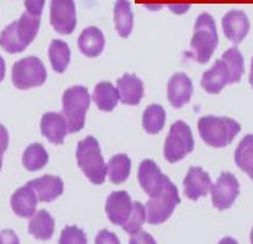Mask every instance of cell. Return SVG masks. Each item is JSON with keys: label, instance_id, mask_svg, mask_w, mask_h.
<instances>
[{"label": "cell", "instance_id": "4316f807", "mask_svg": "<svg viewBox=\"0 0 253 244\" xmlns=\"http://www.w3.org/2000/svg\"><path fill=\"white\" fill-rule=\"evenodd\" d=\"M234 159L238 167L253 180V135H247L240 140Z\"/></svg>", "mask_w": 253, "mask_h": 244}, {"label": "cell", "instance_id": "2e32d148", "mask_svg": "<svg viewBox=\"0 0 253 244\" xmlns=\"http://www.w3.org/2000/svg\"><path fill=\"white\" fill-rule=\"evenodd\" d=\"M229 77L231 75L227 63L222 59L216 60L211 70L203 73L201 86L208 93L217 94L227 84H229Z\"/></svg>", "mask_w": 253, "mask_h": 244}, {"label": "cell", "instance_id": "cb8c5ba5", "mask_svg": "<svg viewBox=\"0 0 253 244\" xmlns=\"http://www.w3.org/2000/svg\"><path fill=\"white\" fill-rule=\"evenodd\" d=\"M114 19L119 35L126 38L130 35L134 24V14L128 0H117L114 6Z\"/></svg>", "mask_w": 253, "mask_h": 244}, {"label": "cell", "instance_id": "52a82bcc", "mask_svg": "<svg viewBox=\"0 0 253 244\" xmlns=\"http://www.w3.org/2000/svg\"><path fill=\"white\" fill-rule=\"evenodd\" d=\"M11 79L14 87L18 90L39 87L47 80V70L39 57H24L13 65Z\"/></svg>", "mask_w": 253, "mask_h": 244}, {"label": "cell", "instance_id": "f1b7e54d", "mask_svg": "<svg viewBox=\"0 0 253 244\" xmlns=\"http://www.w3.org/2000/svg\"><path fill=\"white\" fill-rule=\"evenodd\" d=\"M166 120V112L163 106L152 104L146 108L142 116V126L148 134L157 135L163 130Z\"/></svg>", "mask_w": 253, "mask_h": 244}, {"label": "cell", "instance_id": "d4e9b609", "mask_svg": "<svg viewBox=\"0 0 253 244\" xmlns=\"http://www.w3.org/2000/svg\"><path fill=\"white\" fill-rule=\"evenodd\" d=\"M131 169V161L126 154H117L111 157L106 166V174L111 182L119 183L125 182L129 177Z\"/></svg>", "mask_w": 253, "mask_h": 244}, {"label": "cell", "instance_id": "e575fe53", "mask_svg": "<svg viewBox=\"0 0 253 244\" xmlns=\"http://www.w3.org/2000/svg\"><path fill=\"white\" fill-rule=\"evenodd\" d=\"M8 146V133L4 125L0 124V171L2 167V156L4 153L7 150Z\"/></svg>", "mask_w": 253, "mask_h": 244}, {"label": "cell", "instance_id": "8fae6325", "mask_svg": "<svg viewBox=\"0 0 253 244\" xmlns=\"http://www.w3.org/2000/svg\"><path fill=\"white\" fill-rule=\"evenodd\" d=\"M137 179H139L140 186L143 191L149 197L153 198L160 193L168 176L162 173V171L154 161L143 160L139 167Z\"/></svg>", "mask_w": 253, "mask_h": 244}, {"label": "cell", "instance_id": "44dd1931", "mask_svg": "<svg viewBox=\"0 0 253 244\" xmlns=\"http://www.w3.org/2000/svg\"><path fill=\"white\" fill-rule=\"evenodd\" d=\"M105 45V38L102 31L96 27L85 29L78 38V47L87 57H97L102 54Z\"/></svg>", "mask_w": 253, "mask_h": 244}, {"label": "cell", "instance_id": "4dcf8cb0", "mask_svg": "<svg viewBox=\"0 0 253 244\" xmlns=\"http://www.w3.org/2000/svg\"><path fill=\"white\" fill-rule=\"evenodd\" d=\"M146 222V208L139 202L133 203V211H131L130 217L126 222L123 224L122 228L126 232L133 235L135 232L140 231L142 228L143 223Z\"/></svg>", "mask_w": 253, "mask_h": 244}, {"label": "cell", "instance_id": "4fadbf2b", "mask_svg": "<svg viewBox=\"0 0 253 244\" xmlns=\"http://www.w3.org/2000/svg\"><path fill=\"white\" fill-rule=\"evenodd\" d=\"M211 188V179L201 167H190L184 179V194L191 200L206 197Z\"/></svg>", "mask_w": 253, "mask_h": 244}, {"label": "cell", "instance_id": "ffe728a7", "mask_svg": "<svg viewBox=\"0 0 253 244\" xmlns=\"http://www.w3.org/2000/svg\"><path fill=\"white\" fill-rule=\"evenodd\" d=\"M39 198L29 185L18 188L11 197V208L18 217L30 218L35 213Z\"/></svg>", "mask_w": 253, "mask_h": 244}, {"label": "cell", "instance_id": "3957f363", "mask_svg": "<svg viewBox=\"0 0 253 244\" xmlns=\"http://www.w3.org/2000/svg\"><path fill=\"white\" fill-rule=\"evenodd\" d=\"M76 156L78 166L92 183L102 185L105 181L106 166L98 140L94 137L88 136L78 143Z\"/></svg>", "mask_w": 253, "mask_h": 244}, {"label": "cell", "instance_id": "836d02e7", "mask_svg": "<svg viewBox=\"0 0 253 244\" xmlns=\"http://www.w3.org/2000/svg\"><path fill=\"white\" fill-rule=\"evenodd\" d=\"M45 0H24V5L29 13L41 17Z\"/></svg>", "mask_w": 253, "mask_h": 244}, {"label": "cell", "instance_id": "5b68a950", "mask_svg": "<svg viewBox=\"0 0 253 244\" xmlns=\"http://www.w3.org/2000/svg\"><path fill=\"white\" fill-rule=\"evenodd\" d=\"M62 114L68 124L71 134L78 133L85 125L86 112L90 107V94L84 86L67 88L62 96Z\"/></svg>", "mask_w": 253, "mask_h": 244}, {"label": "cell", "instance_id": "5bb4252c", "mask_svg": "<svg viewBox=\"0 0 253 244\" xmlns=\"http://www.w3.org/2000/svg\"><path fill=\"white\" fill-rule=\"evenodd\" d=\"M192 82L184 73H176L171 76L168 84L169 102L173 107L180 108L190 102L192 96Z\"/></svg>", "mask_w": 253, "mask_h": 244}, {"label": "cell", "instance_id": "74e56055", "mask_svg": "<svg viewBox=\"0 0 253 244\" xmlns=\"http://www.w3.org/2000/svg\"><path fill=\"white\" fill-rule=\"evenodd\" d=\"M5 70H6V67H5V62H4V60H2V57L0 56V82L4 80Z\"/></svg>", "mask_w": 253, "mask_h": 244}, {"label": "cell", "instance_id": "9c48e42d", "mask_svg": "<svg viewBox=\"0 0 253 244\" xmlns=\"http://www.w3.org/2000/svg\"><path fill=\"white\" fill-rule=\"evenodd\" d=\"M50 23L61 35H70L77 25L74 0H51Z\"/></svg>", "mask_w": 253, "mask_h": 244}, {"label": "cell", "instance_id": "d6986e66", "mask_svg": "<svg viewBox=\"0 0 253 244\" xmlns=\"http://www.w3.org/2000/svg\"><path fill=\"white\" fill-rule=\"evenodd\" d=\"M120 100L126 105H139L143 97V82L135 74L126 73L117 80Z\"/></svg>", "mask_w": 253, "mask_h": 244}, {"label": "cell", "instance_id": "e0dca14e", "mask_svg": "<svg viewBox=\"0 0 253 244\" xmlns=\"http://www.w3.org/2000/svg\"><path fill=\"white\" fill-rule=\"evenodd\" d=\"M68 131V124L65 116L56 112H47L41 119V133L49 142L62 144Z\"/></svg>", "mask_w": 253, "mask_h": 244}, {"label": "cell", "instance_id": "ba28073f", "mask_svg": "<svg viewBox=\"0 0 253 244\" xmlns=\"http://www.w3.org/2000/svg\"><path fill=\"white\" fill-rule=\"evenodd\" d=\"M195 140L190 126L183 120L172 124L164 146V156L171 163L183 160L194 150Z\"/></svg>", "mask_w": 253, "mask_h": 244}, {"label": "cell", "instance_id": "7a4b0ae2", "mask_svg": "<svg viewBox=\"0 0 253 244\" xmlns=\"http://www.w3.org/2000/svg\"><path fill=\"white\" fill-rule=\"evenodd\" d=\"M241 126L228 117L206 116L198 120V133L207 144L214 148L228 145L240 133Z\"/></svg>", "mask_w": 253, "mask_h": 244}, {"label": "cell", "instance_id": "8992f818", "mask_svg": "<svg viewBox=\"0 0 253 244\" xmlns=\"http://www.w3.org/2000/svg\"><path fill=\"white\" fill-rule=\"evenodd\" d=\"M179 203L178 188L168 177L160 193L151 198V200L146 204V220L153 225L166 222Z\"/></svg>", "mask_w": 253, "mask_h": 244}, {"label": "cell", "instance_id": "f546056e", "mask_svg": "<svg viewBox=\"0 0 253 244\" xmlns=\"http://www.w3.org/2000/svg\"><path fill=\"white\" fill-rule=\"evenodd\" d=\"M221 59L223 60L228 66L229 70V84H235L239 82L241 76L244 74V57L238 48H231L223 53Z\"/></svg>", "mask_w": 253, "mask_h": 244}, {"label": "cell", "instance_id": "6da1fadb", "mask_svg": "<svg viewBox=\"0 0 253 244\" xmlns=\"http://www.w3.org/2000/svg\"><path fill=\"white\" fill-rule=\"evenodd\" d=\"M41 19L28 11L18 21L11 23L0 34V47L10 54L22 53L35 39Z\"/></svg>", "mask_w": 253, "mask_h": 244}, {"label": "cell", "instance_id": "d6a6232c", "mask_svg": "<svg viewBox=\"0 0 253 244\" xmlns=\"http://www.w3.org/2000/svg\"><path fill=\"white\" fill-rule=\"evenodd\" d=\"M169 10L176 14H184L191 7V1L190 0H166Z\"/></svg>", "mask_w": 253, "mask_h": 244}, {"label": "cell", "instance_id": "f35d334b", "mask_svg": "<svg viewBox=\"0 0 253 244\" xmlns=\"http://www.w3.org/2000/svg\"><path fill=\"white\" fill-rule=\"evenodd\" d=\"M250 84L253 87V59H252V65H251V71H250Z\"/></svg>", "mask_w": 253, "mask_h": 244}, {"label": "cell", "instance_id": "7402d4cb", "mask_svg": "<svg viewBox=\"0 0 253 244\" xmlns=\"http://www.w3.org/2000/svg\"><path fill=\"white\" fill-rule=\"evenodd\" d=\"M54 231H55V220L45 209L37 212L29 223V234L35 236L37 240H50Z\"/></svg>", "mask_w": 253, "mask_h": 244}, {"label": "cell", "instance_id": "1f68e13d", "mask_svg": "<svg viewBox=\"0 0 253 244\" xmlns=\"http://www.w3.org/2000/svg\"><path fill=\"white\" fill-rule=\"evenodd\" d=\"M60 244H86L85 232L78 226H66L61 232V237L59 240Z\"/></svg>", "mask_w": 253, "mask_h": 244}, {"label": "cell", "instance_id": "ac0fdd59", "mask_svg": "<svg viewBox=\"0 0 253 244\" xmlns=\"http://www.w3.org/2000/svg\"><path fill=\"white\" fill-rule=\"evenodd\" d=\"M27 185L35 191L39 202L50 203L63 193V181L55 175H43L39 179L29 181Z\"/></svg>", "mask_w": 253, "mask_h": 244}, {"label": "cell", "instance_id": "30bf717a", "mask_svg": "<svg viewBox=\"0 0 253 244\" xmlns=\"http://www.w3.org/2000/svg\"><path fill=\"white\" fill-rule=\"evenodd\" d=\"M212 205L217 209H227L233 205L240 193V185L237 177L232 173H222L217 179L216 183L211 186Z\"/></svg>", "mask_w": 253, "mask_h": 244}, {"label": "cell", "instance_id": "d590c367", "mask_svg": "<svg viewBox=\"0 0 253 244\" xmlns=\"http://www.w3.org/2000/svg\"><path fill=\"white\" fill-rule=\"evenodd\" d=\"M96 243H116L119 244L120 241L117 240V237L115 236L114 234H110L109 231L106 230H103L100 231L98 234V236H97V240H96Z\"/></svg>", "mask_w": 253, "mask_h": 244}, {"label": "cell", "instance_id": "8d00e7d4", "mask_svg": "<svg viewBox=\"0 0 253 244\" xmlns=\"http://www.w3.org/2000/svg\"><path fill=\"white\" fill-rule=\"evenodd\" d=\"M143 5L149 11H159L166 5V0H145Z\"/></svg>", "mask_w": 253, "mask_h": 244}, {"label": "cell", "instance_id": "83f0119b", "mask_svg": "<svg viewBox=\"0 0 253 244\" xmlns=\"http://www.w3.org/2000/svg\"><path fill=\"white\" fill-rule=\"evenodd\" d=\"M49 160V155L44 146L40 143H33L23 154V166L29 172H36L44 167Z\"/></svg>", "mask_w": 253, "mask_h": 244}, {"label": "cell", "instance_id": "9a60e30c", "mask_svg": "<svg viewBox=\"0 0 253 244\" xmlns=\"http://www.w3.org/2000/svg\"><path fill=\"white\" fill-rule=\"evenodd\" d=\"M222 29L227 38L238 44L243 42L249 34L250 21L243 11H229L222 18Z\"/></svg>", "mask_w": 253, "mask_h": 244}, {"label": "cell", "instance_id": "7c38bea8", "mask_svg": "<svg viewBox=\"0 0 253 244\" xmlns=\"http://www.w3.org/2000/svg\"><path fill=\"white\" fill-rule=\"evenodd\" d=\"M133 203L126 192L119 191L109 195L105 204V212L111 223L122 226L129 219Z\"/></svg>", "mask_w": 253, "mask_h": 244}, {"label": "cell", "instance_id": "484cf974", "mask_svg": "<svg viewBox=\"0 0 253 244\" xmlns=\"http://www.w3.org/2000/svg\"><path fill=\"white\" fill-rule=\"evenodd\" d=\"M48 54H49L51 67L56 73H63L67 70L71 61V50L67 43L61 39H53Z\"/></svg>", "mask_w": 253, "mask_h": 244}, {"label": "cell", "instance_id": "277c9868", "mask_svg": "<svg viewBox=\"0 0 253 244\" xmlns=\"http://www.w3.org/2000/svg\"><path fill=\"white\" fill-rule=\"evenodd\" d=\"M218 37L216 24L209 13H201L198 16L191 38L192 56L198 63H207L211 60L217 47Z\"/></svg>", "mask_w": 253, "mask_h": 244}, {"label": "cell", "instance_id": "ab89813d", "mask_svg": "<svg viewBox=\"0 0 253 244\" xmlns=\"http://www.w3.org/2000/svg\"><path fill=\"white\" fill-rule=\"evenodd\" d=\"M251 242L253 243V229H252V232H251Z\"/></svg>", "mask_w": 253, "mask_h": 244}, {"label": "cell", "instance_id": "603a6c76", "mask_svg": "<svg viewBox=\"0 0 253 244\" xmlns=\"http://www.w3.org/2000/svg\"><path fill=\"white\" fill-rule=\"evenodd\" d=\"M119 99V91L109 81H102L97 84L92 94V100L97 105V107L100 111L105 112L113 111L116 107Z\"/></svg>", "mask_w": 253, "mask_h": 244}]
</instances>
